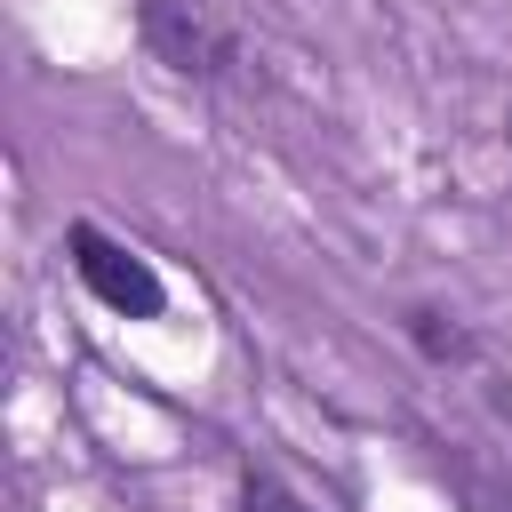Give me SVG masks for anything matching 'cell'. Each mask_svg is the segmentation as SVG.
Here are the masks:
<instances>
[{"mask_svg":"<svg viewBox=\"0 0 512 512\" xmlns=\"http://www.w3.org/2000/svg\"><path fill=\"white\" fill-rule=\"evenodd\" d=\"M504 144H512V104H504Z\"/></svg>","mask_w":512,"mask_h":512,"instance_id":"obj_5","label":"cell"},{"mask_svg":"<svg viewBox=\"0 0 512 512\" xmlns=\"http://www.w3.org/2000/svg\"><path fill=\"white\" fill-rule=\"evenodd\" d=\"M64 256H72V272H80V288L104 304V312H120V320H160L168 312V280L128 248V240H112L104 224H64Z\"/></svg>","mask_w":512,"mask_h":512,"instance_id":"obj_1","label":"cell"},{"mask_svg":"<svg viewBox=\"0 0 512 512\" xmlns=\"http://www.w3.org/2000/svg\"><path fill=\"white\" fill-rule=\"evenodd\" d=\"M240 512H312V504L272 472H240Z\"/></svg>","mask_w":512,"mask_h":512,"instance_id":"obj_4","label":"cell"},{"mask_svg":"<svg viewBox=\"0 0 512 512\" xmlns=\"http://www.w3.org/2000/svg\"><path fill=\"white\" fill-rule=\"evenodd\" d=\"M136 40H144L168 72H184V80H224V72L240 64V40H232L200 0H136Z\"/></svg>","mask_w":512,"mask_h":512,"instance_id":"obj_2","label":"cell"},{"mask_svg":"<svg viewBox=\"0 0 512 512\" xmlns=\"http://www.w3.org/2000/svg\"><path fill=\"white\" fill-rule=\"evenodd\" d=\"M408 336H416V352H424V360H472V336H464L448 312H432V304H416V312H408Z\"/></svg>","mask_w":512,"mask_h":512,"instance_id":"obj_3","label":"cell"}]
</instances>
